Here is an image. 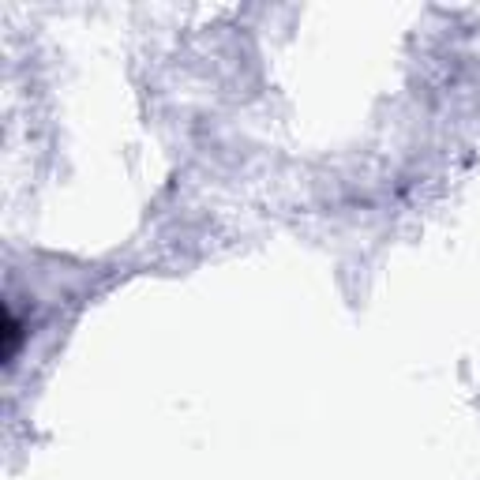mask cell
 <instances>
[{
	"instance_id": "cell-1",
	"label": "cell",
	"mask_w": 480,
	"mask_h": 480,
	"mask_svg": "<svg viewBox=\"0 0 480 480\" xmlns=\"http://www.w3.org/2000/svg\"><path fill=\"white\" fill-rule=\"evenodd\" d=\"M15 346H19V323H15V315L8 311L4 315V357L8 360L15 357Z\"/></svg>"
}]
</instances>
